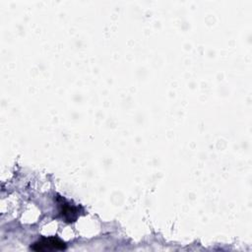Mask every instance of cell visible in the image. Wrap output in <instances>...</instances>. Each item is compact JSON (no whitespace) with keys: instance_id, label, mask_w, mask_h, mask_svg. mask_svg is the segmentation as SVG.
I'll use <instances>...</instances> for the list:
<instances>
[{"instance_id":"cell-1","label":"cell","mask_w":252,"mask_h":252,"mask_svg":"<svg viewBox=\"0 0 252 252\" xmlns=\"http://www.w3.org/2000/svg\"><path fill=\"white\" fill-rule=\"evenodd\" d=\"M31 248L34 251H58L66 249V244L56 236L42 237L34 242Z\"/></svg>"},{"instance_id":"cell-2","label":"cell","mask_w":252,"mask_h":252,"mask_svg":"<svg viewBox=\"0 0 252 252\" xmlns=\"http://www.w3.org/2000/svg\"><path fill=\"white\" fill-rule=\"evenodd\" d=\"M62 217L66 220V221H74L78 217V210L75 207H71L69 204H63L62 210L60 211Z\"/></svg>"}]
</instances>
